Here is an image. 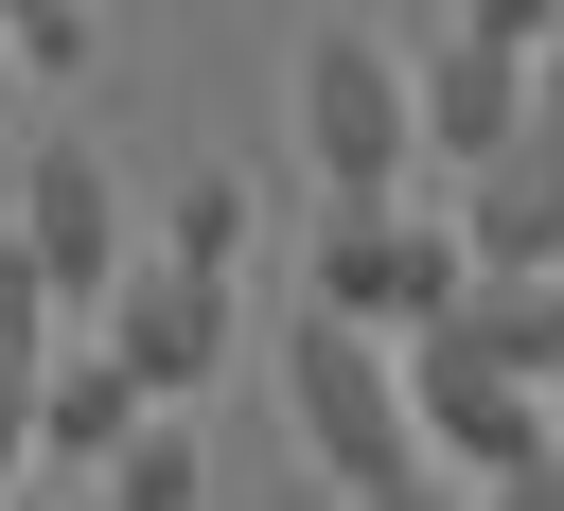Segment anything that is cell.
I'll return each instance as SVG.
<instances>
[{
  "instance_id": "10",
  "label": "cell",
  "mask_w": 564,
  "mask_h": 511,
  "mask_svg": "<svg viewBox=\"0 0 564 511\" xmlns=\"http://www.w3.org/2000/svg\"><path fill=\"white\" fill-rule=\"evenodd\" d=\"M35 370H53V282H35V247L0 229V493L35 476Z\"/></svg>"
},
{
  "instance_id": "15",
  "label": "cell",
  "mask_w": 564,
  "mask_h": 511,
  "mask_svg": "<svg viewBox=\"0 0 564 511\" xmlns=\"http://www.w3.org/2000/svg\"><path fill=\"white\" fill-rule=\"evenodd\" d=\"M352 511H494V476H458V458H405L388 493H352Z\"/></svg>"
},
{
  "instance_id": "8",
  "label": "cell",
  "mask_w": 564,
  "mask_h": 511,
  "mask_svg": "<svg viewBox=\"0 0 564 511\" xmlns=\"http://www.w3.org/2000/svg\"><path fill=\"white\" fill-rule=\"evenodd\" d=\"M511 106H529V53H494V35H458V18H441V53H423V159H441V176H476V159L511 141Z\"/></svg>"
},
{
  "instance_id": "7",
  "label": "cell",
  "mask_w": 564,
  "mask_h": 511,
  "mask_svg": "<svg viewBox=\"0 0 564 511\" xmlns=\"http://www.w3.org/2000/svg\"><path fill=\"white\" fill-rule=\"evenodd\" d=\"M458 229H476V264H564V35L529 53V106H511V141L458 176Z\"/></svg>"
},
{
  "instance_id": "11",
  "label": "cell",
  "mask_w": 564,
  "mask_h": 511,
  "mask_svg": "<svg viewBox=\"0 0 564 511\" xmlns=\"http://www.w3.org/2000/svg\"><path fill=\"white\" fill-rule=\"evenodd\" d=\"M123 423H141V370H123V352H106V335H88V352H53V370H35V458H106V441H123Z\"/></svg>"
},
{
  "instance_id": "6",
  "label": "cell",
  "mask_w": 564,
  "mask_h": 511,
  "mask_svg": "<svg viewBox=\"0 0 564 511\" xmlns=\"http://www.w3.org/2000/svg\"><path fill=\"white\" fill-rule=\"evenodd\" d=\"M18 247H35V282H53V317H88L106 282H123V159L106 141H35L18 159Z\"/></svg>"
},
{
  "instance_id": "1",
  "label": "cell",
  "mask_w": 564,
  "mask_h": 511,
  "mask_svg": "<svg viewBox=\"0 0 564 511\" xmlns=\"http://www.w3.org/2000/svg\"><path fill=\"white\" fill-rule=\"evenodd\" d=\"M300 159H317L335 211H388V194L441 176V159H423V70H405L370 18H317V35H300Z\"/></svg>"
},
{
  "instance_id": "13",
  "label": "cell",
  "mask_w": 564,
  "mask_h": 511,
  "mask_svg": "<svg viewBox=\"0 0 564 511\" xmlns=\"http://www.w3.org/2000/svg\"><path fill=\"white\" fill-rule=\"evenodd\" d=\"M0 53H18L35 88H70V70L106 53V0H0Z\"/></svg>"
},
{
  "instance_id": "19",
  "label": "cell",
  "mask_w": 564,
  "mask_h": 511,
  "mask_svg": "<svg viewBox=\"0 0 564 511\" xmlns=\"http://www.w3.org/2000/svg\"><path fill=\"white\" fill-rule=\"evenodd\" d=\"M106 511H123V493H106Z\"/></svg>"
},
{
  "instance_id": "18",
  "label": "cell",
  "mask_w": 564,
  "mask_h": 511,
  "mask_svg": "<svg viewBox=\"0 0 564 511\" xmlns=\"http://www.w3.org/2000/svg\"><path fill=\"white\" fill-rule=\"evenodd\" d=\"M0 88H35V70H18V53H0Z\"/></svg>"
},
{
  "instance_id": "12",
  "label": "cell",
  "mask_w": 564,
  "mask_h": 511,
  "mask_svg": "<svg viewBox=\"0 0 564 511\" xmlns=\"http://www.w3.org/2000/svg\"><path fill=\"white\" fill-rule=\"evenodd\" d=\"M106 493H123V511H194V493H212V441H194V405H159V388H141V423L106 441Z\"/></svg>"
},
{
  "instance_id": "4",
  "label": "cell",
  "mask_w": 564,
  "mask_h": 511,
  "mask_svg": "<svg viewBox=\"0 0 564 511\" xmlns=\"http://www.w3.org/2000/svg\"><path fill=\"white\" fill-rule=\"evenodd\" d=\"M405 405H423V458H458V476H511L529 441H564L546 388H529L511 352H476L458 317H405Z\"/></svg>"
},
{
  "instance_id": "9",
  "label": "cell",
  "mask_w": 564,
  "mask_h": 511,
  "mask_svg": "<svg viewBox=\"0 0 564 511\" xmlns=\"http://www.w3.org/2000/svg\"><path fill=\"white\" fill-rule=\"evenodd\" d=\"M441 317H458L476 352H511L529 388H564V264H476V282H458Z\"/></svg>"
},
{
  "instance_id": "14",
  "label": "cell",
  "mask_w": 564,
  "mask_h": 511,
  "mask_svg": "<svg viewBox=\"0 0 564 511\" xmlns=\"http://www.w3.org/2000/svg\"><path fill=\"white\" fill-rule=\"evenodd\" d=\"M159 247H194V264H247V176H176Z\"/></svg>"
},
{
  "instance_id": "16",
  "label": "cell",
  "mask_w": 564,
  "mask_h": 511,
  "mask_svg": "<svg viewBox=\"0 0 564 511\" xmlns=\"http://www.w3.org/2000/svg\"><path fill=\"white\" fill-rule=\"evenodd\" d=\"M458 35H494V53H546V35H564V0H458Z\"/></svg>"
},
{
  "instance_id": "17",
  "label": "cell",
  "mask_w": 564,
  "mask_h": 511,
  "mask_svg": "<svg viewBox=\"0 0 564 511\" xmlns=\"http://www.w3.org/2000/svg\"><path fill=\"white\" fill-rule=\"evenodd\" d=\"M494 511H564V441H529V458L494 476Z\"/></svg>"
},
{
  "instance_id": "3",
  "label": "cell",
  "mask_w": 564,
  "mask_h": 511,
  "mask_svg": "<svg viewBox=\"0 0 564 511\" xmlns=\"http://www.w3.org/2000/svg\"><path fill=\"white\" fill-rule=\"evenodd\" d=\"M88 335H106L159 405H194V388L229 370V264H194V247H159V229H141V247H123V282L88 300Z\"/></svg>"
},
{
  "instance_id": "2",
  "label": "cell",
  "mask_w": 564,
  "mask_h": 511,
  "mask_svg": "<svg viewBox=\"0 0 564 511\" xmlns=\"http://www.w3.org/2000/svg\"><path fill=\"white\" fill-rule=\"evenodd\" d=\"M282 405H300V441H317L335 511H352V493H388V476L423 458L405 335H370V317H335V300H300V317H282Z\"/></svg>"
},
{
  "instance_id": "5",
  "label": "cell",
  "mask_w": 564,
  "mask_h": 511,
  "mask_svg": "<svg viewBox=\"0 0 564 511\" xmlns=\"http://www.w3.org/2000/svg\"><path fill=\"white\" fill-rule=\"evenodd\" d=\"M458 282H476V229H458V211H405V194H388V211H335V229H317V300L370 317V335L441 317Z\"/></svg>"
}]
</instances>
